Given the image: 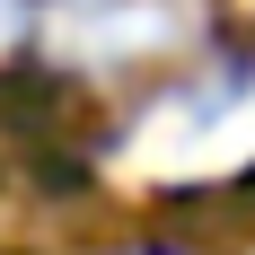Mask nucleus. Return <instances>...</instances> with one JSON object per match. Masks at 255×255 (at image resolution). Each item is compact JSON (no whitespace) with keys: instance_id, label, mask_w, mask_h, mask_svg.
Instances as JSON below:
<instances>
[{"instance_id":"f257e3e1","label":"nucleus","mask_w":255,"mask_h":255,"mask_svg":"<svg viewBox=\"0 0 255 255\" xmlns=\"http://www.w3.org/2000/svg\"><path fill=\"white\" fill-rule=\"evenodd\" d=\"M238 158H255V79H211L194 97L150 106L124 167L132 176H229Z\"/></svg>"},{"instance_id":"f03ea898","label":"nucleus","mask_w":255,"mask_h":255,"mask_svg":"<svg viewBox=\"0 0 255 255\" xmlns=\"http://www.w3.org/2000/svg\"><path fill=\"white\" fill-rule=\"evenodd\" d=\"M0 18H9V9H0Z\"/></svg>"}]
</instances>
